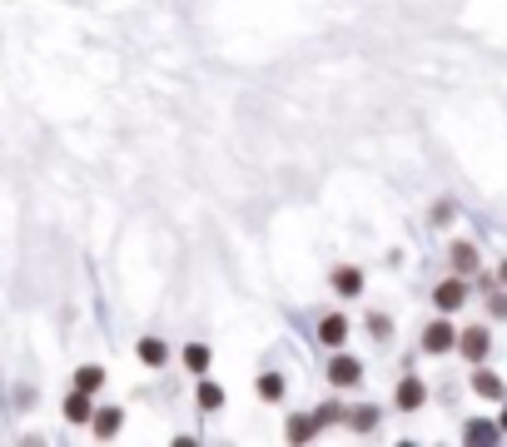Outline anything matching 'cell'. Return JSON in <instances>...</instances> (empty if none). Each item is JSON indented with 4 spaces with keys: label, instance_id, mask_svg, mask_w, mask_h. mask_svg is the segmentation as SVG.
Instances as JSON below:
<instances>
[{
    "label": "cell",
    "instance_id": "obj_1",
    "mask_svg": "<svg viewBox=\"0 0 507 447\" xmlns=\"http://www.w3.org/2000/svg\"><path fill=\"white\" fill-rule=\"evenodd\" d=\"M453 348H458V329L448 323V313H442V319H433L428 329H423V353L438 358V353H453Z\"/></svg>",
    "mask_w": 507,
    "mask_h": 447
},
{
    "label": "cell",
    "instance_id": "obj_2",
    "mask_svg": "<svg viewBox=\"0 0 507 447\" xmlns=\"http://www.w3.org/2000/svg\"><path fill=\"white\" fill-rule=\"evenodd\" d=\"M433 303H438V313H458L468 303V278L453 274V278H442L438 288H433Z\"/></svg>",
    "mask_w": 507,
    "mask_h": 447
},
{
    "label": "cell",
    "instance_id": "obj_3",
    "mask_svg": "<svg viewBox=\"0 0 507 447\" xmlns=\"http://www.w3.org/2000/svg\"><path fill=\"white\" fill-rule=\"evenodd\" d=\"M324 378L334 388H358V383H363V363H358L354 353H334V363H328Z\"/></svg>",
    "mask_w": 507,
    "mask_h": 447
},
{
    "label": "cell",
    "instance_id": "obj_4",
    "mask_svg": "<svg viewBox=\"0 0 507 447\" xmlns=\"http://www.w3.org/2000/svg\"><path fill=\"white\" fill-rule=\"evenodd\" d=\"M458 353H463L468 363H483L487 353H493V333L483 329V323H473V329L458 333Z\"/></svg>",
    "mask_w": 507,
    "mask_h": 447
},
{
    "label": "cell",
    "instance_id": "obj_5",
    "mask_svg": "<svg viewBox=\"0 0 507 447\" xmlns=\"http://www.w3.org/2000/svg\"><path fill=\"white\" fill-rule=\"evenodd\" d=\"M473 393L477 398H487V403H503L507 398V383L497 378L493 368H483V363H473Z\"/></svg>",
    "mask_w": 507,
    "mask_h": 447
},
{
    "label": "cell",
    "instance_id": "obj_6",
    "mask_svg": "<svg viewBox=\"0 0 507 447\" xmlns=\"http://www.w3.org/2000/svg\"><path fill=\"white\" fill-rule=\"evenodd\" d=\"M328 284H334V294H338V298H358V294H363V268L338 264L334 274H328Z\"/></svg>",
    "mask_w": 507,
    "mask_h": 447
},
{
    "label": "cell",
    "instance_id": "obj_7",
    "mask_svg": "<svg viewBox=\"0 0 507 447\" xmlns=\"http://www.w3.org/2000/svg\"><path fill=\"white\" fill-rule=\"evenodd\" d=\"M448 264H453V274L473 278L477 268H483V259H477V244H468V239H458V244L448 249Z\"/></svg>",
    "mask_w": 507,
    "mask_h": 447
},
{
    "label": "cell",
    "instance_id": "obj_8",
    "mask_svg": "<svg viewBox=\"0 0 507 447\" xmlns=\"http://www.w3.org/2000/svg\"><path fill=\"white\" fill-rule=\"evenodd\" d=\"M393 403H398V413H418V408L428 403V388H423V378H403L398 393H393Z\"/></svg>",
    "mask_w": 507,
    "mask_h": 447
},
{
    "label": "cell",
    "instance_id": "obj_9",
    "mask_svg": "<svg viewBox=\"0 0 507 447\" xmlns=\"http://www.w3.org/2000/svg\"><path fill=\"white\" fill-rule=\"evenodd\" d=\"M119 427H125V413H119V408H95V413H90V433H95L100 443H109Z\"/></svg>",
    "mask_w": 507,
    "mask_h": 447
},
{
    "label": "cell",
    "instance_id": "obj_10",
    "mask_svg": "<svg viewBox=\"0 0 507 447\" xmlns=\"http://www.w3.org/2000/svg\"><path fill=\"white\" fill-rule=\"evenodd\" d=\"M319 343H324V348H344L348 343V319L344 313H324V319H319Z\"/></svg>",
    "mask_w": 507,
    "mask_h": 447
},
{
    "label": "cell",
    "instance_id": "obj_11",
    "mask_svg": "<svg viewBox=\"0 0 507 447\" xmlns=\"http://www.w3.org/2000/svg\"><path fill=\"white\" fill-rule=\"evenodd\" d=\"M319 433H324V427H319L313 413H293L289 423H284V437H289V443H313Z\"/></svg>",
    "mask_w": 507,
    "mask_h": 447
},
{
    "label": "cell",
    "instance_id": "obj_12",
    "mask_svg": "<svg viewBox=\"0 0 507 447\" xmlns=\"http://www.w3.org/2000/svg\"><path fill=\"white\" fill-rule=\"evenodd\" d=\"M135 353H140L144 368H164V363H170V343L164 338H140L135 343Z\"/></svg>",
    "mask_w": 507,
    "mask_h": 447
},
{
    "label": "cell",
    "instance_id": "obj_13",
    "mask_svg": "<svg viewBox=\"0 0 507 447\" xmlns=\"http://www.w3.org/2000/svg\"><path fill=\"white\" fill-rule=\"evenodd\" d=\"M378 417H383V413H378L373 403H358V408H344V423L354 427V433H373V427H378Z\"/></svg>",
    "mask_w": 507,
    "mask_h": 447
},
{
    "label": "cell",
    "instance_id": "obj_14",
    "mask_svg": "<svg viewBox=\"0 0 507 447\" xmlns=\"http://www.w3.org/2000/svg\"><path fill=\"white\" fill-rule=\"evenodd\" d=\"M195 403L205 408V413H219V408H224V388L219 383H209L205 372H199V388H195Z\"/></svg>",
    "mask_w": 507,
    "mask_h": 447
},
{
    "label": "cell",
    "instance_id": "obj_15",
    "mask_svg": "<svg viewBox=\"0 0 507 447\" xmlns=\"http://www.w3.org/2000/svg\"><path fill=\"white\" fill-rule=\"evenodd\" d=\"M90 413H95V403H90V393H80V388H75V393H70L66 398V423H90Z\"/></svg>",
    "mask_w": 507,
    "mask_h": 447
},
{
    "label": "cell",
    "instance_id": "obj_16",
    "mask_svg": "<svg viewBox=\"0 0 507 447\" xmlns=\"http://www.w3.org/2000/svg\"><path fill=\"white\" fill-rule=\"evenodd\" d=\"M75 388L95 398L100 388H105V368H100V363H85V368H75Z\"/></svg>",
    "mask_w": 507,
    "mask_h": 447
},
{
    "label": "cell",
    "instance_id": "obj_17",
    "mask_svg": "<svg viewBox=\"0 0 507 447\" xmlns=\"http://www.w3.org/2000/svg\"><path fill=\"white\" fill-rule=\"evenodd\" d=\"M497 437H503V427L483 423V417H473V423L463 427V443H497Z\"/></svg>",
    "mask_w": 507,
    "mask_h": 447
},
{
    "label": "cell",
    "instance_id": "obj_18",
    "mask_svg": "<svg viewBox=\"0 0 507 447\" xmlns=\"http://www.w3.org/2000/svg\"><path fill=\"white\" fill-rule=\"evenodd\" d=\"M254 388H259V398H264V403H279V398L289 393V383H284L279 372H259V383H254Z\"/></svg>",
    "mask_w": 507,
    "mask_h": 447
},
{
    "label": "cell",
    "instance_id": "obj_19",
    "mask_svg": "<svg viewBox=\"0 0 507 447\" xmlns=\"http://www.w3.org/2000/svg\"><path fill=\"white\" fill-rule=\"evenodd\" d=\"M209 358H214V353H209L205 343H189V348H184V368L195 372V378L199 372H209Z\"/></svg>",
    "mask_w": 507,
    "mask_h": 447
},
{
    "label": "cell",
    "instance_id": "obj_20",
    "mask_svg": "<svg viewBox=\"0 0 507 447\" xmlns=\"http://www.w3.org/2000/svg\"><path fill=\"white\" fill-rule=\"evenodd\" d=\"M368 333H373L378 343H389L393 338V319L389 313H368Z\"/></svg>",
    "mask_w": 507,
    "mask_h": 447
},
{
    "label": "cell",
    "instance_id": "obj_21",
    "mask_svg": "<svg viewBox=\"0 0 507 447\" xmlns=\"http://www.w3.org/2000/svg\"><path fill=\"white\" fill-rule=\"evenodd\" d=\"M313 417H319V427H334V423H344V408H338V403H324Z\"/></svg>",
    "mask_w": 507,
    "mask_h": 447
},
{
    "label": "cell",
    "instance_id": "obj_22",
    "mask_svg": "<svg viewBox=\"0 0 507 447\" xmlns=\"http://www.w3.org/2000/svg\"><path fill=\"white\" fill-rule=\"evenodd\" d=\"M487 313H493V319H507V294H493V298H487Z\"/></svg>",
    "mask_w": 507,
    "mask_h": 447
},
{
    "label": "cell",
    "instance_id": "obj_23",
    "mask_svg": "<svg viewBox=\"0 0 507 447\" xmlns=\"http://www.w3.org/2000/svg\"><path fill=\"white\" fill-rule=\"evenodd\" d=\"M433 224H453V204H448V199L433 204Z\"/></svg>",
    "mask_w": 507,
    "mask_h": 447
},
{
    "label": "cell",
    "instance_id": "obj_24",
    "mask_svg": "<svg viewBox=\"0 0 507 447\" xmlns=\"http://www.w3.org/2000/svg\"><path fill=\"white\" fill-rule=\"evenodd\" d=\"M497 427H503V433H507V398H503V417H497Z\"/></svg>",
    "mask_w": 507,
    "mask_h": 447
},
{
    "label": "cell",
    "instance_id": "obj_25",
    "mask_svg": "<svg viewBox=\"0 0 507 447\" xmlns=\"http://www.w3.org/2000/svg\"><path fill=\"white\" fill-rule=\"evenodd\" d=\"M497 278H503V284H507V259H503V268H497Z\"/></svg>",
    "mask_w": 507,
    "mask_h": 447
}]
</instances>
